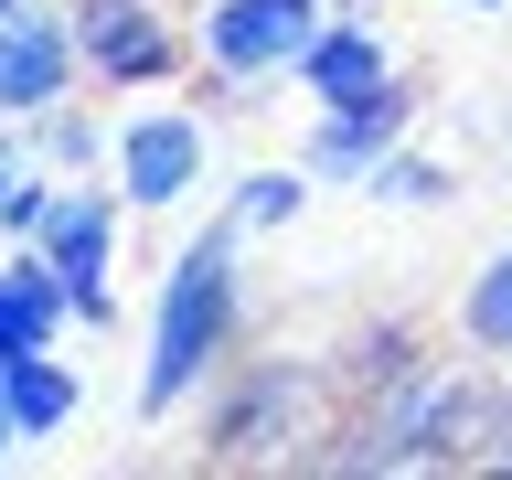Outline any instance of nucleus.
Returning <instances> with one entry per match:
<instances>
[{
    "label": "nucleus",
    "mask_w": 512,
    "mask_h": 480,
    "mask_svg": "<svg viewBox=\"0 0 512 480\" xmlns=\"http://www.w3.org/2000/svg\"><path fill=\"white\" fill-rule=\"evenodd\" d=\"M32 160H43V171H64V182H86V171H107V160H118V118H107L96 96H64V107H43V118H32Z\"/></svg>",
    "instance_id": "obj_11"
},
{
    "label": "nucleus",
    "mask_w": 512,
    "mask_h": 480,
    "mask_svg": "<svg viewBox=\"0 0 512 480\" xmlns=\"http://www.w3.org/2000/svg\"><path fill=\"white\" fill-rule=\"evenodd\" d=\"M0 11H11V0H0Z\"/></svg>",
    "instance_id": "obj_20"
},
{
    "label": "nucleus",
    "mask_w": 512,
    "mask_h": 480,
    "mask_svg": "<svg viewBox=\"0 0 512 480\" xmlns=\"http://www.w3.org/2000/svg\"><path fill=\"white\" fill-rule=\"evenodd\" d=\"M246 246L256 235L224 203L171 246V267L150 288V331H139V384H128V416L139 427H171L182 406H203L214 374L235 363V331H246Z\"/></svg>",
    "instance_id": "obj_1"
},
{
    "label": "nucleus",
    "mask_w": 512,
    "mask_h": 480,
    "mask_svg": "<svg viewBox=\"0 0 512 480\" xmlns=\"http://www.w3.org/2000/svg\"><path fill=\"white\" fill-rule=\"evenodd\" d=\"M0 406H11V427H22V448H54L75 416H86V374L64 363V342L54 352H22L11 374H0Z\"/></svg>",
    "instance_id": "obj_10"
},
{
    "label": "nucleus",
    "mask_w": 512,
    "mask_h": 480,
    "mask_svg": "<svg viewBox=\"0 0 512 480\" xmlns=\"http://www.w3.org/2000/svg\"><path fill=\"white\" fill-rule=\"evenodd\" d=\"M363 203H384V214H448V203H459V171H448L438 150L395 139V150L363 171Z\"/></svg>",
    "instance_id": "obj_13"
},
{
    "label": "nucleus",
    "mask_w": 512,
    "mask_h": 480,
    "mask_svg": "<svg viewBox=\"0 0 512 480\" xmlns=\"http://www.w3.org/2000/svg\"><path fill=\"white\" fill-rule=\"evenodd\" d=\"M459 342L480 352V363H502L512 374V235L470 267V288H459Z\"/></svg>",
    "instance_id": "obj_14"
},
{
    "label": "nucleus",
    "mask_w": 512,
    "mask_h": 480,
    "mask_svg": "<svg viewBox=\"0 0 512 480\" xmlns=\"http://www.w3.org/2000/svg\"><path fill=\"white\" fill-rule=\"evenodd\" d=\"M75 331V288L43 246H0V374L22 363V352H54Z\"/></svg>",
    "instance_id": "obj_9"
},
{
    "label": "nucleus",
    "mask_w": 512,
    "mask_h": 480,
    "mask_svg": "<svg viewBox=\"0 0 512 480\" xmlns=\"http://www.w3.org/2000/svg\"><path fill=\"white\" fill-rule=\"evenodd\" d=\"M310 160H256V171H235V182H224V214L246 224L256 246H267V235H288V224L310 214Z\"/></svg>",
    "instance_id": "obj_12"
},
{
    "label": "nucleus",
    "mask_w": 512,
    "mask_h": 480,
    "mask_svg": "<svg viewBox=\"0 0 512 480\" xmlns=\"http://www.w3.org/2000/svg\"><path fill=\"white\" fill-rule=\"evenodd\" d=\"M86 86V54H75V22H64V0H11L0 11V118H43L64 96Z\"/></svg>",
    "instance_id": "obj_6"
},
{
    "label": "nucleus",
    "mask_w": 512,
    "mask_h": 480,
    "mask_svg": "<svg viewBox=\"0 0 512 480\" xmlns=\"http://www.w3.org/2000/svg\"><path fill=\"white\" fill-rule=\"evenodd\" d=\"M416 128V86L395 75V86H374V96H352V107H310V128H299V160H310V182L320 192H363V171H374L395 139Z\"/></svg>",
    "instance_id": "obj_7"
},
{
    "label": "nucleus",
    "mask_w": 512,
    "mask_h": 480,
    "mask_svg": "<svg viewBox=\"0 0 512 480\" xmlns=\"http://www.w3.org/2000/svg\"><path fill=\"white\" fill-rule=\"evenodd\" d=\"M395 75H406V64H395V43H384L374 11H331V22L310 32V54H299V75H288V86L310 96V107H352V96L395 86Z\"/></svg>",
    "instance_id": "obj_8"
},
{
    "label": "nucleus",
    "mask_w": 512,
    "mask_h": 480,
    "mask_svg": "<svg viewBox=\"0 0 512 480\" xmlns=\"http://www.w3.org/2000/svg\"><path fill=\"white\" fill-rule=\"evenodd\" d=\"M491 470H512V438H502V459H491Z\"/></svg>",
    "instance_id": "obj_19"
},
{
    "label": "nucleus",
    "mask_w": 512,
    "mask_h": 480,
    "mask_svg": "<svg viewBox=\"0 0 512 480\" xmlns=\"http://www.w3.org/2000/svg\"><path fill=\"white\" fill-rule=\"evenodd\" d=\"M22 160H32V128H22V118H0V192H11V171H22Z\"/></svg>",
    "instance_id": "obj_16"
},
{
    "label": "nucleus",
    "mask_w": 512,
    "mask_h": 480,
    "mask_svg": "<svg viewBox=\"0 0 512 480\" xmlns=\"http://www.w3.org/2000/svg\"><path fill=\"white\" fill-rule=\"evenodd\" d=\"M331 11H342V0H203V64H192V96H203L214 118L256 107L267 86L299 75V54H310V32L331 22Z\"/></svg>",
    "instance_id": "obj_3"
},
{
    "label": "nucleus",
    "mask_w": 512,
    "mask_h": 480,
    "mask_svg": "<svg viewBox=\"0 0 512 480\" xmlns=\"http://www.w3.org/2000/svg\"><path fill=\"white\" fill-rule=\"evenodd\" d=\"M118 235H128V192L107 182V171H86V182L54 192L43 256L64 267V288H75V320H86V331H118Z\"/></svg>",
    "instance_id": "obj_5"
},
{
    "label": "nucleus",
    "mask_w": 512,
    "mask_h": 480,
    "mask_svg": "<svg viewBox=\"0 0 512 480\" xmlns=\"http://www.w3.org/2000/svg\"><path fill=\"white\" fill-rule=\"evenodd\" d=\"M214 107H203V96L192 86H150V96H128L118 107V160H107V182L128 192V214H192V203H203V192H214Z\"/></svg>",
    "instance_id": "obj_2"
},
{
    "label": "nucleus",
    "mask_w": 512,
    "mask_h": 480,
    "mask_svg": "<svg viewBox=\"0 0 512 480\" xmlns=\"http://www.w3.org/2000/svg\"><path fill=\"white\" fill-rule=\"evenodd\" d=\"M11 459H22V427H11V406H0V470H11Z\"/></svg>",
    "instance_id": "obj_18"
},
{
    "label": "nucleus",
    "mask_w": 512,
    "mask_h": 480,
    "mask_svg": "<svg viewBox=\"0 0 512 480\" xmlns=\"http://www.w3.org/2000/svg\"><path fill=\"white\" fill-rule=\"evenodd\" d=\"M64 22H75L96 96L192 86V64H203V0H64Z\"/></svg>",
    "instance_id": "obj_4"
},
{
    "label": "nucleus",
    "mask_w": 512,
    "mask_h": 480,
    "mask_svg": "<svg viewBox=\"0 0 512 480\" xmlns=\"http://www.w3.org/2000/svg\"><path fill=\"white\" fill-rule=\"evenodd\" d=\"M54 192H64V171L22 160V171H11V192H0V246H43V224H54Z\"/></svg>",
    "instance_id": "obj_15"
},
{
    "label": "nucleus",
    "mask_w": 512,
    "mask_h": 480,
    "mask_svg": "<svg viewBox=\"0 0 512 480\" xmlns=\"http://www.w3.org/2000/svg\"><path fill=\"white\" fill-rule=\"evenodd\" d=\"M448 11H470V22H502V11H512V0H448Z\"/></svg>",
    "instance_id": "obj_17"
}]
</instances>
